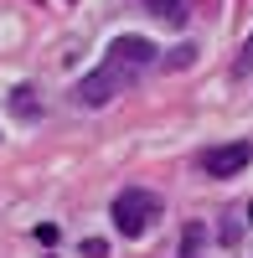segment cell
<instances>
[{
  "mask_svg": "<svg viewBox=\"0 0 253 258\" xmlns=\"http://www.w3.org/2000/svg\"><path fill=\"white\" fill-rule=\"evenodd\" d=\"M155 57H160L155 41H145V36H119V41H109V57H103L98 68L73 88V103H78V109H103V103H114L119 93L135 88L140 73L155 68Z\"/></svg>",
  "mask_w": 253,
  "mask_h": 258,
  "instance_id": "6da1fadb",
  "label": "cell"
},
{
  "mask_svg": "<svg viewBox=\"0 0 253 258\" xmlns=\"http://www.w3.org/2000/svg\"><path fill=\"white\" fill-rule=\"evenodd\" d=\"M160 212H165V202L155 197V191L130 186V191H119V197H114V227L124 232V238H145V232L160 222Z\"/></svg>",
  "mask_w": 253,
  "mask_h": 258,
  "instance_id": "7a4b0ae2",
  "label": "cell"
},
{
  "mask_svg": "<svg viewBox=\"0 0 253 258\" xmlns=\"http://www.w3.org/2000/svg\"><path fill=\"white\" fill-rule=\"evenodd\" d=\"M248 160H253V145H248V140H227V145H217V150H207V155H202V170H207V176H217V181H227V176H238Z\"/></svg>",
  "mask_w": 253,
  "mask_h": 258,
  "instance_id": "3957f363",
  "label": "cell"
},
{
  "mask_svg": "<svg viewBox=\"0 0 253 258\" xmlns=\"http://www.w3.org/2000/svg\"><path fill=\"white\" fill-rule=\"evenodd\" d=\"M145 11L165 26H186V0H145Z\"/></svg>",
  "mask_w": 253,
  "mask_h": 258,
  "instance_id": "277c9868",
  "label": "cell"
},
{
  "mask_svg": "<svg viewBox=\"0 0 253 258\" xmlns=\"http://www.w3.org/2000/svg\"><path fill=\"white\" fill-rule=\"evenodd\" d=\"M11 114H16V119H41L36 88H26V83H21V88H11Z\"/></svg>",
  "mask_w": 253,
  "mask_h": 258,
  "instance_id": "5b68a950",
  "label": "cell"
},
{
  "mask_svg": "<svg viewBox=\"0 0 253 258\" xmlns=\"http://www.w3.org/2000/svg\"><path fill=\"white\" fill-rule=\"evenodd\" d=\"M202 243H207V227H202V222H186V232H181V253H176V258H197Z\"/></svg>",
  "mask_w": 253,
  "mask_h": 258,
  "instance_id": "8992f818",
  "label": "cell"
},
{
  "mask_svg": "<svg viewBox=\"0 0 253 258\" xmlns=\"http://www.w3.org/2000/svg\"><path fill=\"white\" fill-rule=\"evenodd\" d=\"M192 62H197V47H176L171 57L160 62V68H171V73H176V68H192Z\"/></svg>",
  "mask_w": 253,
  "mask_h": 258,
  "instance_id": "52a82bcc",
  "label": "cell"
},
{
  "mask_svg": "<svg viewBox=\"0 0 253 258\" xmlns=\"http://www.w3.org/2000/svg\"><path fill=\"white\" fill-rule=\"evenodd\" d=\"M233 73H238V78H253V36L243 41V52H238V62H233Z\"/></svg>",
  "mask_w": 253,
  "mask_h": 258,
  "instance_id": "ba28073f",
  "label": "cell"
},
{
  "mask_svg": "<svg viewBox=\"0 0 253 258\" xmlns=\"http://www.w3.org/2000/svg\"><path fill=\"white\" fill-rule=\"evenodd\" d=\"M83 258H109V243H98V238H88V243H83Z\"/></svg>",
  "mask_w": 253,
  "mask_h": 258,
  "instance_id": "9c48e42d",
  "label": "cell"
},
{
  "mask_svg": "<svg viewBox=\"0 0 253 258\" xmlns=\"http://www.w3.org/2000/svg\"><path fill=\"white\" fill-rule=\"evenodd\" d=\"M248 217H253V207H248Z\"/></svg>",
  "mask_w": 253,
  "mask_h": 258,
  "instance_id": "30bf717a",
  "label": "cell"
}]
</instances>
